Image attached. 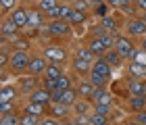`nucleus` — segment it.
I'll return each mask as SVG.
<instances>
[{"label":"nucleus","mask_w":146,"mask_h":125,"mask_svg":"<svg viewBox=\"0 0 146 125\" xmlns=\"http://www.w3.org/2000/svg\"><path fill=\"white\" fill-rule=\"evenodd\" d=\"M29 63H31V54L25 50H11V58H9V71L11 75L21 77L25 73H29Z\"/></svg>","instance_id":"obj_1"},{"label":"nucleus","mask_w":146,"mask_h":125,"mask_svg":"<svg viewBox=\"0 0 146 125\" xmlns=\"http://www.w3.org/2000/svg\"><path fill=\"white\" fill-rule=\"evenodd\" d=\"M73 25L69 21H48V27H46L44 34L54 42H65L73 36Z\"/></svg>","instance_id":"obj_2"},{"label":"nucleus","mask_w":146,"mask_h":125,"mask_svg":"<svg viewBox=\"0 0 146 125\" xmlns=\"http://www.w3.org/2000/svg\"><path fill=\"white\" fill-rule=\"evenodd\" d=\"M115 50L123 56V61H131L134 52L138 50V44L134 38H129L127 34H117L115 38Z\"/></svg>","instance_id":"obj_3"},{"label":"nucleus","mask_w":146,"mask_h":125,"mask_svg":"<svg viewBox=\"0 0 146 125\" xmlns=\"http://www.w3.org/2000/svg\"><path fill=\"white\" fill-rule=\"evenodd\" d=\"M123 29H125V34H127L129 38L142 40V38L146 36V21L142 19V15H131V17H127Z\"/></svg>","instance_id":"obj_4"},{"label":"nucleus","mask_w":146,"mask_h":125,"mask_svg":"<svg viewBox=\"0 0 146 125\" xmlns=\"http://www.w3.org/2000/svg\"><path fill=\"white\" fill-rule=\"evenodd\" d=\"M40 85H42V77H36V75H21L17 79V88H19V92H21L23 96H29L34 90H38Z\"/></svg>","instance_id":"obj_5"},{"label":"nucleus","mask_w":146,"mask_h":125,"mask_svg":"<svg viewBox=\"0 0 146 125\" xmlns=\"http://www.w3.org/2000/svg\"><path fill=\"white\" fill-rule=\"evenodd\" d=\"M0 34H2V42L11 44L19 34H21V29H19V25L13 21L9 15H6V17H2V27H0Z\"/></svg>","instance_id":"obj_6"},{"label":"nucleus","mask_w":146,"mask_h":125,"mask_svg":"<svg viewBox=\"0 0 146 125\" xmlns=\"http://www.w3.org/2000/svg\"><path fill=\"white\" fill-rule=\"evenodd\" d=\"M48 58L44 54H31V63H29V75H36V77H44L46 69H48Z\"/></svg>","instance_id":"obj_7"},{"label":"nucleus","mask_w":146,"mask_h":125,"mask_svg":"<svg viewBox=\"0 0 146 125\" xmlns=\"http://www.w3.org/2000/svg\"><path fill=\"white\" fill-rule=\"evenodd\" d=\"M44 56L48 58L50 63H61L63 65L67 61V50H65L63 46H58V44H50V46H46Z\"/></svg>","instance_id":"obj_8"},{"label":"nucleus","mask_w":146,"mask_h":125,"mask_svg":"<svg viewBox=\"0 0 146 125\" xmlns=\"http://www.w3.org/2000/svg\"><path fill=\"white\" fill-rule=\"evenodd\" d=\"M71 13H73V6L71 2H61L56 6L52 13H48V21H69V17H71Z\"/></svg>","instance_id":"obj_9"},{"label":"nucleus","mask_w":146,"mask_h":125,"mask_svg":"<svg viewBox=\"0 0 146 125\" xmlns=\"http://www.w3.org/2000/svg\"><path fill=\"white\" fill-rule=\"evenodd\" d=\"M48 115L58 119V121H65L67 117L73 115V110H71V106H67V104H63V102H50L48 104Z\"/></svg>","instance_id":"obj_10"},{"label":"nucleus","mask_w":146,"mask_h":125,"mask_svg":"<svg viewBox=\"0 0 146 125\" xmlns=\"http://www.w3.org/2000/svg\"><path fill=\"white\" fill-rule=\"evenodd\" d=\"M125 90H127V96H146V79L129 77L125 81Z\"/></svg>","instance_id":"obj_11"},{"label":"nucleus","mask_w":146,"mask_h":125,"mask_svg":"<svg viewBox=\"0 0 146 125\" xmlns=\"http://www.w3.org/2000/svg\"><path fill=\"white\" fill-rule=\"evenodd\" d=\"M21 92H19L17 83H2L0 88V102H17Z\"/></svg>","instance_id":"obj_12"},{"label":"nucleus","mask_w":146,"mask_h":125,"mask_svg":"<svg viewBox=\"0 0 146 125\" xmlns=\"http://www.w3.org/2000/svg\"><path fill=\"white\" fill-rule=\"evenodd\" d=\"M88 48L94 52V56L96 58H100V56H104V52H107V46H104V42H102V38L100 36H90L88 34V38H86V42H84Z\"/></svg>","instance_id":"obj_13"},{"label":"nucleus","mask_w":146,"mask_h":125,"mask_svg":"<svg viewBox=\"0 0 146 125\" xmlns=\"http://www.w3.org/2000/svg\"><path fill=\"white\" fill-rule=\"evenodd\" d=\"M90 73H94V75H98V77H104V79H111V77H113V67L100 56V58H96V61H94Z\"/></svg>","instance_id":"obj_14"},{"label":"nucleus","mask_w":146,"mask_h":125,"mask_svg":"<svg viewBox=\"0 0 146 125\" xmlns=\"http://www.w3.org/2000/svg\"><path fill=\"white\" fill-rule=\"evenodd\" d=\"M27 102H36V104H46V106H48V104L52 102V92H48L46 88H42V85H40L38 90H34V92H31V94L27 96Z\"/></svg>","instance_id":"obj_15"},{"label":"nucleus","mask_w":146,"mask_h":125,"mask_svg":"<svg viewBox=\"0 0 146 125\" xmlns=\"http://www.w3.org/2000/svg\"><path fill=\"white\" fill-rule=\"evenodd\" d=\"M75 90H77V94H79V98H92V94H94V83H92L88 77H79L77 79V83H75Z\"/></svg>","instance_id":"obj_16"},{"label":"nucleus","mask_w":146,"mask_h":125,"mask_svg":"<svg viewBox=\"0 0 146 125\" xmlns=\"http://www.w3.org/2000/svg\"><path fill=\"white\" fill-rule=\"evenodd\" d=\"M90 100L94 102V104H113L115 96H113L111 92H109V88H96Z\"/></svg>","instance_id":"obj_17"},{"label":"nucleus","mask_w":146,"mask_h":125,"mask_svg":"<svg viewBox=\"0 0 146 125\" xmlns=\"http://www.w3.org/2000/svg\"><path fill=\"white\" fill-rule=\"evenodd\" d=\"M92 65H94V63H86V61H79V58L73 56V61H71V69H73V73H75V75H77V79H79V77H88V75H90Z\"/></svg>","instance_id":"obj_18"},{"label":"nucleus","mask_w":146,"mask_h":125,"mask_svg":"<svg viewBox=\"0 0 146 125\" xmlns=\"http://www.w3.org/2000/svg\"><path fill=\"white\" fill-rule=\"evenodd\" d=\"M9 17H11L13 21H15V23L19 25V29H21V31H23L25 27H27V6L19 4V6H17V9L11 13Z\"/></svg>","instance_id":"obj_19"},{"label":"nucleus","mask_w":146,"mask_h":125,"mask_svg":"<svg viewBox=\"0 0 146 125\" xmlns=\"http://www.w3.org/2000/svg\"><path fill=\"white\" fill-rule=\"evenodd\" d=\"M73 115H92L94 113V102L88 100V98H79V100L71 106Z\"/></svg>","instance_id":"obj_20"},{"label":"nucleus","mask_w":146,"mask_h":125,"mask_svg":"<svg viewBox=\"0 0 146 125\" xmlns=\"http://www.w3.org/2000/svg\"><path fill=\"white\" fill-rule=\"evenodd\" d=\"M92 15L98 17V19H104L111 15V4L104 2V0H94L92 2Z\"/></svg>","instance_id":"obj_21"},{"label":"nucleus","mask_w":146,"mask_h":125,"mask_svg":"<svg viewBox=\"0 0 146 125\" xmlns=\"http://www.w3.org/2000/svg\"><path fill=\"white\" fill-rule=\"evenodd\" d=\"M98 23H100V27L107 31V34H113V36L119 34V21L115 19V15H109V17H104V19H98Z\"/></svg>","instance_id":"obj_22"},{"label":"nucleus","mask_w":146,"mask_h":125,"mask_svg":"<svg viewBox=\"0 0 146 125\" xmlns=\"http://www.w3.org/2000/svg\"><path fill=\"white\" fill-rule=\"evenodd\" d=\"M9 46H11V50H25V52H29V48H31V40H29V36H25L23 31H21V34H19Z\"/></svg>","instance_id":"obj_23"},{"label":"nucleus","mask_w":146,"mask_h":125,"mask_svg":"<svg viewBox=\"0 0 146 125\" xmlns=\"http://www.w3.org/2000/svg\"><path fill=\"white\" fill-rule=\"evenodd\" d=\"M127 108L131 113H140L146 108V96H127Z\"/></svg>","instance_id":"obj_24"},{"label":"nucleus","mask_w":146,"mask_h":125,"mask_svg":"<svg viewBox=\"0 0 146 125\" xmlns=\"http://www.w3.org/2000/svg\"><path fill=\"white\" fill-rule=\"evenodd\" d=\"M104 61H107L109 65H111V67L113 69H119V67H121V65H123V56L121 54H119V52L115 50V48H111V50H107V52H104Z\"/></svg>","instance_id":"obj_25"},{"label":"nucleus","mask_w":146,"mask_h":125,"mask_svg":"<svg viewBox=\"0 0 146 125\" xmlns=\"http://www.w3.org/2000/svg\"><path fill=\"white\" fill-rule=\"evenodd\" d=\"M79 100V94H77V90H75V85L69 90H61V102L63 104H67V106H73Z\"/></svg>","instance_id":"obj_26"},{"label":"nucleus","mask_w":146,"mask_h":125,"mask_svg":"<svg viewBox=\"0 0 146 125\" xmlns=\"http://www.w3.org/2000/svg\"><path fill=\"white\" fill-rule=\"evenodd\" d=\"M23 110H27V113H31V115L40 117V119L48 115V106H46V104H36V102H27Z\"/></svg>","instance_id":"obj_27"},{"label":"nucleus","mask_w":146,"mask_h":125,"mask_svg":"<svg viewBox=\"0 0 146 125\" xmlns=\"http://www.w3.org/2000/svg\"><path fill=\"white\" fill-rule=\"evenodd\" d=\"M61 75H65V67L61 63H48V69H46L44 77H50V79H58Z\"/></svg>","instance_id":"obj_28"},{"label":"nucleus","mask_w":146,"mask_h":125,"mask_svg":"<svg viewBox=\"0 0 146 125\" xmlns=\"http://www.w3.org/2000/svg\"><path fill=\"white\" fill-rule=\"evenodd\" d=\"M75 58H79V61H86V63H94L96 61V56H94V52H92L88 46H79V48L75 50Z\"/></svg>","instance_id":"obj_29"},{"label":"nucleus","mask_w":146,"mask_h":125,"mask_svg":"<svg viewBox=\"0 0 146 125\" xmlns=\"http://www.w3.org/2000/svg\"><path fill=\"white\" fill-rule=\"evenodd\" d=\"M127 71H129V77H138V79H146V67L144 65H138V63H131L127 65Z\"/></svg>","instance_id":"obj_30"},{"label":"nucleus","mask_w":146,"mask_h":125,"mask_svg":"<svg viewBox=\"0 0 146 125\" xmlns=\"http://www.w3.org/2000/svg\"><path fill=\"white\" fill-rule=\"evenodd\" d=\"M58 4H61V0H40V2H38L36 6L44 13V15H48V13H52Z\"/></svg>","instance_id":"obj_31"},{"label":"nucleus","mask_w":146,"mask_h":125,"mask_svg":"<svg viewBox=\"0 0 146 125\" xmlns=\"http://www.w3.org/2000/svg\"><path fill=\"white\" fill-rule=\"evenodd\" d=\"M23 108H19L17 102H0V117L4 115H13V113H21Z\"/></svg>","instance_id":"obj_32"},{"label":"nucleus","mask_w":146,"mask_h":125,"mask_svg":"<svg viewBox=\"0 0 146 125\" xmlns=\"http://www.w3.org/2000/svg\"><path fill=\"white\" fill-rule=\"evenodd\" d=\"M86 17H88V13H82V11H75V9H73L71 17H69V23L73 25V27H79V25L86 23Z\"/></svg>","instance_id":"obj_33"},{"label":"nucleus","mask_w":146,"mask_h":125,"mask_svg":"<svg viewBox=\"0 0 146 125\" xmlns=\"http://www.w3.org/2000/svg\"><path fill=\"white\" fill-rule=\"evenodd\" d=\"M71 6H73L75 11H82V13L92 15V0H73Z\"/></svg>","instance_id":"obj_34"},{"label":"nucleus","mask_w":146,"mask_h":125,"mask_svg":"<svg viewBox=\"0 0 146 125\" xmlns=\"http://www.w3.org/2000/svg\"><path fill=\"white\" fill-rule=\"evenodd\" d=\"M21 125H40V117L27 113V110H21V117H19Z\"/></svg>","instance_id":"obj_35"},{"label":"nucleus","mask_w":146,"mask_h":125,"mask_svg":"<svg viewBox=\"0 0 146 125\" xmlns=\"http://www.w3.org/2000/svg\"><path fill=\"white\" fill-rule=\"evenodd\" d=\"M0 4H2V17H6L19 6V0H0Z\"/></svg>","instance_id":"obj_36"},{"label":"nucleus","mask_w":146,"mask_h":125,"mask_svg":"<svg viewBox=\"0 0 146 125\" xmlns=\"http://www.w3.org/2000/svg\"><path fill=\"white\" fill-rule=\"evenodd\" d=\"M19 117H21V113L4 115V117H0V125H21V121H19Z\"/></svg>","instance_id":"obj_37"},{"label":"nucleus","mask_w":146,"mask_h":125,"mask_svg":"<svg viewBox=\"0 0 146 125\" xmlns=\"http://www.w3.org/2000/svg\"><path fill=\"white\" fill-rule=\"evenodd\" d=\"M56 83H58V90H69V88H73V79H71V75L69 73H65V75H61L56 79Z\"/></svg>","instance_id":"obj_38"},{"label":"nucleus","mask_w":146,"mask_h":125,"mask_svg":"<svg viewBox=\"0 0 146 125\" xmlns=\"http://www.w3.org/2000/svg\"><path fill=\"white\" fill-rule=\"evenodd\" d=\"M94 113L104 115V117H109V119H111V115H113V104H94Z\"/></svg>","instance_id":"obj_39"},{"label":"nucleus","mask_w":146,"mask_h":125,"mask_svg":"<svg viewBox=\"0 0 146 125\" xmlns=\"http://www.w3.org/2000/svg\"><path fill=\"white\" fill-rule=\"evenodd\" d=\"M107 123H111L109 117L98 115V113H92V115H90V125H107Z\"/></svg>","instance_id":"obj_40"},{"label":"nucleus","mask_w":146,"mask_h":125,"mask_svg":"<svg viewBox=\"0 0 146 125\" xmlns=\"http://www.w3.org/2000/svg\"><path fill=\"white\" fill-rule=\"evenodd\" d=\"M131 63H138V65H144V67H146V50L138 48L134 52V56H131Z\"/></svg>","instance_id":"obj_41"},{"label":"nucleus","mask_w":146,"mask_h":125,"mask_svg":"<svg viewBox=\"0 0 146 125\" xmlns=\"http://www.w3.org/2000/svg\"><path fill=\"white\" fill-rule=\"evenodd\" d=\"M42 88H46L48 92H54V90H58V83H56V79H50V77H42Z\"/></svg>","instance_id":"obj_42"},{"label":"nucleus","mask_w":146,"mask_h":125,"mask_svg":"<svg viewBox=\"0 0 146 125\" xmlns=\"http://www.w3.org/2000/svg\"><path fill=\"white\" fill-rule=\"evenodd\" d=\"M40 125H63V121H58V119H54V117L46 115V117L40 119Z\"/></svg>","instance_id":"obj_43"},{"label":"nucleus","mask_w":146,"mask_h":125,"mask_svg":"<svg viewBox=\"0 0 146 125\" xmlns=\"http://www.w3.org/2000/svg\"><path fill=\"white\" fill-rule=\"evenodd\" d=\"M134 121H138L140 125H146V108L144 110H140V113H134V117H131Z\"/></svg>","instance_id":"obj_44"},{"label":"nucleus","mask_w":146,"mask_h":125,"mask_svg":"<svg viewBox=\"0 0 146 125\" xmlns=\"http://www.w3.org/2000/svg\"><path fill=\"white\" fill-rule=\"evenodd\" d=\"M79 125H90V115H73Z\"/></svg>","instance_id":"obj_45"},{"label":"nucleus","mask_w":146,"mask_h":125,"mask_svg":"<svg viewBox=\"0 0 146 125\" xmlns=\"http://www.w3.org/2000/svg\"><path fill=\"white\" fill-rule=\"evenodd\" d=\"M134 6H136V11L146 13V0H134Z\"/></svg>","instance_id":"obj_46"},{"label":"nucleus","mask_w":146,"mask_h":125,"mask_svg":"<svg viewBox=\"0 0 146 125\" xmlns=\"http://www.w3.org/2000/svg\"><path fill=\"white\" fill-rule=\"evenodd\" d=\"M63 125H79V123H77V119H75V117L71 115V117H67V119L63 121Z\"/></svg>","instance_id":"obj_47"},{"label":"nucleus","mask_w":146,"mask_h":125,"mask_svg":"<svg viewBox=\"0 0 146 125\" xmlns=\"http://www.w3.org/2000/svg\"><path fill=\"white\" fill-rule=\"evenodd\" d=\"M138 48H142V50H146V36L142 38L140 42H138Z\"/></svg>","instance_id":"obj_48"},{"label":"nucleus","mask_w":146,"mask_h":125,"mask_svg":"<svg viewBox=\"0 0 146 125\" xmlns=\"http://www.w3.org/2000/svg\"><path fill=\"white\" fill-rule=\"evenodd\" d=\"M125 125H140V123H138V121H134V119H129V121L125 123Z\"/></svg>","instance_id":"obj_49"},{"label":"nucleus","mask_w":146,"mask_h":125,"mask_svg":"<svg viewBox=\"0 0 146 125\" xmlns=\"http://www.w3.org/2000/svg\"><path fill=\"white\" fill-rule=\"evenodd\" d=\"M27 2H31V6H36V4L40 2V0H27Z\"/></svg>","instance_id":"obj_50"},{"label":"nucleus","mask_w":146,"mask_h":125,"mask_svg":"<svg viewBox=\"0 0 146 125\" xmlns=\"http://www.w3.org/2000/svg\"><path fill=\"white\" fill-rule=\"evenodd\" d=\"M142 19H144V21H146V13H142Z\"/></svg>","instance_id":"obj_51"},{"label":"nucleus","mask_w":146,"mask_h":125,"mask_svg":"<svg viewBox=\"0 0 146 125\" xmlns=\"http://www.w3.org/2000/svg\"><path fill=\"white\" fill-rule=\"evenodd\" d=\"M104 2H111V0H104Z\"/></svg>","instance_id":"obj_52"},{"label":"nucleus","mask_w":146,"mask_h":125,"mask_svg":"<svg viewBox=\"0 0 146 125\" xmlns=\"http://www.w3.org/2000/svg\"><path fill=\"white\" fill-rule=\"evenodd\" d=\"M107 125H113V123H107Z\"/></svg>","instance_id":"obj_53"},{"label":"nucleus","mask_w":146,"mask_h":125,"mask_svg":"<svg viewBox=\"0 0 146 125\" xmlns=\"http://www.w3.org/2000/svg\"><path fill=\"white\" fill-rule=\"evenodd\" d=\"M65 2H67V0H65Z\"/></svg>","instance_id":"obj_54"},{"label":"nucleus","mask_w":146,"mask_h":125,"mask_svg":"<svg viewBox=\"0 0 146 125\" xmlns=\"http://www.w3.org/2000/svg\"><path fill=\"white\" fill-rule=\"evenodd\" d=\"M92 2H94V0H92Z\"/></svg>","instance_id":"obj_55"}]
</instances>
